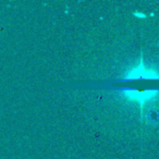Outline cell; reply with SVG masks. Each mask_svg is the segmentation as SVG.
<instances>
[{"mask_svg":"<svg viewBox=\"0 0 159 159\" xmlns=\"http://www.w3.org/2000/svg\"><path fill=\"white\" fill-rule=\"evenodd\" d=\"M123 94L125 96V98L133 102H136L141 105H144L146 102L150 99H154L155 97L158 96L159 91L157 89H150V91H144V92H139L136 89H123Z\"/></svg>","mask_w":159,"mask_h":159,"instance_id":"1","label":"cell"},{"mask_svg":"<svg viewBox=\"0 0 159 159\" xmlns=\"http://www.w3.org/2000/svg\"><path fill=\"white\" fill-rule=\"evenodd\" d=\"M126 80H136V79H159V73L154 70H148L144 66L143 61H139L136 68L129 71L125 75Z\"/></svg>","mask_w":159,"mask_h":159,"instance_id":"2","label":"cell"},{"mask_svg":"<svg viewBox=\"0 0 159 159\" xmlns=\"http://www.w3.org/2000/svg\"><path fill=\"white\" fill-rule=\"evenodd\" d=\"M134 14H135V16H139V18H143V19L146 16L145 14H143V13H134Z\"/></svg>","mask_w":159,"mask_h":159,"instance_id":"3","label":"cell"}]
</instances>
